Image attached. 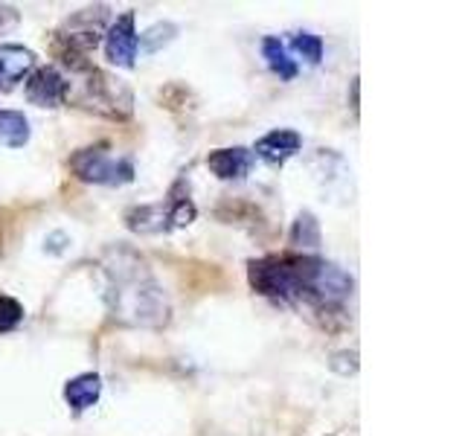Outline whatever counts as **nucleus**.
Instances as JSON below:
<instances>
[{
  "label": "nucleus",
  "mask_w": 465,
  "mask_h": 436,
  "mask_svg": "<svg viewBox=\"0 0 465 436\" xmlns=\"http://www.w3.org/2000/svg\"><path fill=\"white\" fill-rule=\"evenodd\" d=\"M105 273V302L116 323L140 326V329H163L172 317V305L166 291L134 247L114 244L99 259Z\"/></svg>",
  "instance_id": "1"
},
{
  "label": "nucleus",
  "mask_w": 465,
  "mask_h": 436,
  "mask_svg": "<svg viewBox=\"0 0 465 436\" xmlns=\"http://www.w3.org/2000/svg\"><path fill=\"white\" fill-rule=\"evenodd\" d=\"M111 26V9L105 4L84 6L79 12H73L70 18L53 33V53L58 58V64L70 70V76L91 70V55L102 38H105Z\"/></svg>",
  "instance_id": "2"
},
{
  "label": "nucleus",
  "mask_w": 465,
  "mask_h": 436,
  "mask_svg": "<svg viewBox=\"0 0 465 436\" xmlns=\"http://www.w3.org/2000/svg\"><path fill=\"white\" fill-rule=\"evenodd\" d=\"M67 99H73L84 111L116 123H125L134 114V94H131V87L120 76L99 67L79 73L76 87H70Z\"/></svg>",
  "instance_id": "3"
},
{
  "label": "nucleus",
  "mask_w": 465,
  "mask_h": 436,
  "mask_svg": "<svg viewBox=\"0 0 465 436\" xmlns=\"http://www.w3.org/2000/svg\"><path fill=\"white\" fill-rule=\"evenodd\" d=\"M247 282L256 294L268 297L273 302L300 305V280L294 268V256H262L247 262Z\"/></svg>",
  "instance_id": "4"
},
{
  "label": "nucleus",
  "mask_w": 465,
  "mask_h": 436,
  "mask_svg": "<svg viewBox=\"0 0 465 436\" xmlns=\"http://www.w3.org/2000/svg\"><path fill=\"white\" fill-rule=\"evenodd\" d=\"M70 172L76 174L82 183L96 186H123L134 181V160L131 157H114L111 143H94L84 145L70 157Z\"/></svg>",
  "instance_id": "5"
},
{
  "label": "nucleus",
  "mask_w": 465,
  "mask_h": 436,
  "mask_svg": "<svg viewBox=\"0 0 465 436\" xmlns=\"http://www.w3.org/2000/svg\"><path fill=\"white\" fill-rule=\"evenodd\" d=\"M24 94L29 99V105L35 108H62L70 94V79L58 67L44 64L26 76Z\"/></svg>",
  "instance_id": "6"
},
{
  "label": "nucleus",
  "mask_w": 465,
  "mask_h": 436,
  "mask_svg": "<svg viewBox=\"0 0 465 436\" xmlns=\"http://www.w3.org/2000/svg\"><path fill=\"white\" fill-rule=\"evenodd\" d=\"M102 47H105V58L116 67H134L137 62V15L134 12H123L120 18H116L105 38H102Z\"/></svg>",
  "instance_id": "7"
},
{
  "label": "nucleus",
  "mask_w": 465,
  "mask_h": 436,
  "mask_svg": "<svg viewBox=\"0 0 465 436\" xmlns=\"http://www.w3.org/2000/svg\"><path fill=\"white\" fill-rule=\"evenodd\" d=\"M38 67L35 53L24 44H0V94L15 91Z\"/></svg>",
  "instance_id": "8"
},
{
  "label": "nucleus",
  "mask_w": 465,
  "mask_h": 436,
  "mask_svg": "<svg viewBox=\"0 0 465 436\" xmlns=\"http://www.w3.org/2000/svg\"><path fill=\"white\" fill-rule=\"evenodd\" d=\"M302 149V137L297 134L294 128H273L268 131L265 137H259L253 145V154L262 157L271 166H282L285 160H291L297 152Z\"/></svg>",
  "instance_id": "9"
},
{
  "label": "nucleus",
  "mask_w": 465,
  "mask_h": 436,
  "mask_svg": "<svg viewBox=\"0 0 465 436\" xmlns=\"http://www.w3.org/2000/svg\"><path fill=\"white\" fill-rule=\"evenodd\" d=\"M256 164V154L244 145H232V149H215L207 157V169L218 181H242L251 174Z\"/></svg>",
  "instance_id": "10"
},
{
  "label": "nucleus",
  "mask_w": 465,
  "mask_h": 436,
  "mask_svg": "<svg viewBox=\"0 0 465 436\" xmlns=\"http://www.w3.org/2000/svg\"><path fill=\"white\" fill-rule=\"evenodd\" d=\"M125 227L140 236H157V233H169L166 222V201L163 203H140V207L125 210Z\"/></svg>",
  "instance_id": "11"
},
{
  "label": "nucleus",
  "mask_w": 465,
  "mask_h": 436,
  "mask_svg": "<svg viewBox=\"0 0 465 436\" xmlns=\"http://www.w3.org/2000/svg\"><path fill=\"white\" fill-rule=\"evenodd\" d=\"M99 396H102V375H96V372H82L64 384V401L73 413L91 411V407L99 401Z\"/></svg>",
  "instance_id": "12"
},
{
  "label": "nucleus",
  "mask_w": 465,
  "mask_h": 436,
  "mask_svg": "<svg viewBox=\"0 0 465 436\" xmlns=\"http://www.w3.org/2000/svg\"><path fill=\"white\" fill-rule=\"evenodd\" d=\"M262 58L268 62V67L276 73L280 79H285V82H291V79H297V73H300V67H297V62L294 58L288 55V47L285 44L276 38V35H265L262 38Z\"/></svg>",
  "instance_id": "13"
},
{
  "label": "nucleus",
  "mask_w": 465,
  "mask_h": 436,
  "mask_svg": "<svg viewBox=\"0 0 465 436\" xmlns=\"http://www.w3.org/2000/svg\"><path fill=\"white\" fill-rule=\"evenodd\" d=\"M29 120L21 111H12V108H0V145L4 149H24L29 143Z\"/></svg>",
  "instance_id": "14"
},
{
  "label": "nucleus",
  "mask_w": 465,
  "mask_h": 436,
  "mask_svg": "<svg viewBox=\"0 0 465 436\" xmlns=\"http://www.w3.org/2000/svg\"><path fill=\"white\" fill-rule=\"evenodd\" d=\"M320 239H323V236H320V222L314 218V213L302 210L297 215V222L291 224L288 242L294 244V247H300L302 256H314V251L320 247Z\"/></svg>",
  "instance_id": "15"
},
{
  "label": "nucleus",
  "mask_w": 465,
  "mask_h": 436,
  "mask_svg": "<svg viewBox=\"0 0 465 436\" xmlns=\"http://www.w3.org/2000/svg\"><path fill=\"white\" fill-rule=\"evenodd\" d=\"M174 35H178V26L174 24H154L145 29L143 35H137V47H143L145 53H157L160 47H166L169 41H174Z\"/></svg>",
  "instance_id": "16"
},
{
  "label": "nucleus",
  "mask_w": 465,
  "mask_h": 436,
  "mask_svg": "<svg viewBox=\"0 0 465 436\" xmlns=\"http://www.w3.org/2000/svg\"><path fill=\"white\" fill-rule=\"evenodd\" d=\"M291 50H294L300 58H305L309 64H320V58H323V41L314 33H297L291 38Z\"/></svg>",
  "instance_id": "17"
},
{
  "label": "nucleus",
  "mask_w": 465,
  "mask_h": 436,
  "mask_svg": "<svg viewBox=\"0 0 465 436\" xmlns=\"http://www.w3.org/2000/svg\"><path fill=\"white\" fill-rule=\"evenodd\" d=\"M24 323V305L15 297H0V334H9Z\"/></svg>",
  "instance_id": "18"
},
{
  "label": "nucleus",
  "mask_w": 465,
  "mask_h": 436,
  "mask_svg": "<svg viewBox=\"0 0 465 436\" xmlns=\"http://www.w3.org/2000/svg\"><path fill=\"white\" fill-rule=\"evenodd\" d=\"M21 24V12L15 9V6H6V4H0V35H6L12 33L15 26Z\"/></svg>",
  "instance_id": "19"
},
{
  "label": "nucleus",
  "mask_w": 465,
  "mask_h": 436,
  "mask_svg": "<svg viewBox=\"0 0 465 436\" xmlns=\"http://www.w3.org/2000/svg\"><path fill=\"white\" fill-rule=\"evenodd\" d=\"M352 108L358 111V79L352 82Z\"/></svg>",
  "instance_id": "20"
}]
</instances>
